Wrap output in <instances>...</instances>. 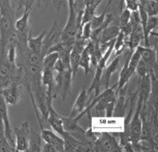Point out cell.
<instances>
[{"mask_svg":"<svg viewBox=\"0 0 158 152\" xmlns=\"http://www.w3.org/2000/svg\"><path fill=\"white\" fill-rule=\"evenodd\" d=\"M91 129L96 132H122L124 130V117H91Z\"/></svg>","mask_w":158,"mask_h":152,"instance_id":"obj_1","label":"cell"},{"mask_svg":"<svg viewBox=\"0 0 158 152\" xmlns=\"http://www.w3.org/2000/svg\"><path fill=\"white\" fill-rule=\"evenodd\" d=\"M93 151H123V149L114 136L109 132H99L98 137L93 143Z\"/></svg>","mask_w":158,"mask_h":152,"instance_id":"obj_2","label":"cell"},{"mask_svg":"<svg viewBox=\"0 0 158 152\" xmlns=\"http://www.w3.org/2000/svg\"><path fill=\"white\" fill-rule=\"evenodd\" d=\"M143 99L138 97L137 103V107L135 109V113L132 116V118L128 122V132H129L130 140L132 145H135L140 142L141 131H142V119H141V111L143 108Z\"/></svg>","mask_w":158,"mask_h":152,"instance_id":"obj_3","label":"cell"},{"mask_svg":"<svg viewBox=\"0 0 158 152\" xmlns=\"http://www.w3.org/2000/svg\"><path fill=\"white\" fill-rule=\"evenodd\" d=\"M30 126L27 121H24L19 127H15L13 130V136L16 138L14 151L24 152L28 149V137Z\"/></svg>","mask_w":158,"mask_h":152,"instance_id":"obj_4","label":"cell"},{"mask_svg":"<svg viewBox=\"0 0 158 152\" xmlns=\"http://www.w3.org/2000/svg\"><path fill=\"white\" fill-rule=\"evenodd\" d=\"M0 121H3V127H4V135H5L6 138L11 146L14 150L15 140H14V136H13V127L11 126L9 117H8V104L1 94H0Z\"/></svg>","mask_w":158,"mask_h":152,"instance_id":"obj_5","label":"cell"},{"mask_svg":"<svg viewBox=\"0 0 158 152\" xmlns=\"http://www.w3.org/2000/svg\"><path fill=\"white\" fill-rule=\"evenodd\" d=\"M0 94L3 96L7 104L16 105L20 100V84L17 80H13L10 84L0 89Z\"/></svg>","mask_w":158,"mask_h":152,"instance_id":"obj_6","label":"cell"},{"mask_svg":"<svg viewBox=\"0 0 158 152\" xmlns=\"http://www.w3.org/2000/svg\"><path fill=\"white\" fill-rule=\"evenodd\" d=\"M138 51L140 53L141 59L145 62L148 68L151 76L152 77L154 71L156 70V50L152 49L151 47H145L138 46L137 47Z\"/></svg>","mask_w":158,"mask_h":152,"instance_id":"obj_7","label":"cell"},{"mask_svg":"<svg viewBox=\"0 0 158 152\" xmlns=\"http://www.w3.org/2000/svg\"><path fill=\"white\" fill-rule=\"evenodd\" d=\"M41 137L46 143L52 145L56 152L64 151V140L58 134H56L51 130L44 129L41 126Z\"/></svg>","mask_w":158,"mask_h":152,"instance_id":"obj_8","label":"cell"},{"mask_svg":"<svg viewBox=\"0 0 158 152\" xmlns=\"http://www.w3.org/2000/svg\"><path fill=\"white\" fill-rule=\"evenodd\" d=\"M89 100V95L87 94V91H86V87L85 86L82 90L80 92L79 95H78L76 100L72 107L71 112H70L69 117H75L77 115L82 113V112L85 109L88 104Z\"/></svg>","mask_w":158,"mask_h":152,"instance_id":"obj_9","label":"cell"},{"mask_svg":"<svg viewBox=\"0 0 158 152\" xmlns=\"http://www.w3.org/2000/svg\"><path fill=\"white\" fill-rule=\"evenodd\" d=\"M47 33H48L47 31H42V33L36 37H33L31 33L29 34V36L27 38V49L29 50V52H43L42 49L44 45L45 39L47 37Z\"/></svg>","mask_w":158,"mask_h":152,"instance_id":"obj_10","label":"cell"},{"mask_svg":"<svg viewBox=\"0 0 158 152\" xmlns=\"http://www.w3.org/2000/svg\"><path fill=\"white\" fill-rule=\"evenodd\" d=\"M138 90V97L143 99L144 104H147L148 98L150 97L152 93V76L150 74H148L145 76L140 78V85Z\"/></svg>","mask_w":158,"mask_h":152,"instance_id":"obj_11","label":"cell"},{"mask_svg":"<svg viewBox=\"0 0 158 152\" xmlns=\"http://www.w3.org/2000/svg\"><path fill=\"white\" fill-rule=\"evenodd\" d=\"M119 62H120V55H117L113 61L108 65L105 66L104 69L103 74H102V78H101V83L102 84H104L105 89L109 88V82H110V79H111L112 75L114 74L118 68L119 66Z\"/></svg>","mask_w":158,"mask_h":152,"instance_id":"obj_12","label":"cell"},{"mask_svg":"<svg viewBox=\"0 0 158 152\" xmlns=\"http://www.w3.org/2000/svg\"><path fill=\"white\" fill-rule=\"evenodd\" d=\"M119 32V26H118V25L109 26V25L101 31V33L99 35V39H98L99 44L108 45L113 40L116 38Z\"/></svg>","mask_w":158,"mask_h":152,"instance_id":"obj_13","label":"cell"},{"mask_svg":"<svg viewBox=\"0 0 158 152\" xmlns=\"http://www.w3.org/2000/svg\"><path fill=\"white\" fill-rule=\"evenodd\" d=\"M143 38V29H137V30H133L131 32L129 36L127 37H125V43L126 47H128L130 52L132 53L137 47L140 45L141 40Z\"/></svg>","mask_w":158,"mask_h":152,"instance_id":"obj_14","label":"cell"},{"mask_svg":"<svg viewBox=\"0 0 158 152\" xmlns=\"http://www.w3.org/2000/svg\"><path fill=\"white\" fill-rule=\"evenodd\" d=\"M30 12L31 10H24L23 14L21 18H18V20L14 23V27L16 29V33L26 34L27 30H28V22L29 17H30Z\"/></svg>","mask_w":158,"mask_h":152,"instance_id":"obj_15","label":"cell"},{"mask_svg":"<svg viewBox=\"0 0 158 152\" xmlns=\"http://www.w3.org/2000/svg\"><path fill=\"white\" fill-rule=\"evenodd\" d=\"M27 151L40 152L42 151V137L36 132L30 129L28 137V149Z\"/></svg>","mask_w":158,"mask_h":152,"instance_id":"obj_16","label":"cell"},{"mask_svg":"<svg viewBox=\"0 0 158 152\" xmlns=\"http://www.w3.org/2000/svg\"><path fill=\"white\" fill-rule=\"evenodd\" d=\"M123 89L120 90L118 93H120V95L118 98L115 99V104H114V115L113 117H124L125 110H126V100H125L124 93H123Z\"/></svg>","mask_w":158,"mask_h":152,"instance_id":"obj_17","label":"cell"},{"mask_svg":"<svg viewBox=\"0 0 158 152\" xmlns=\"http://www.w3.org/2000/svg\"><path fill=\"white\" fill-rule=\"evenodd\" d=\"M80 67L83 69L85 77H87L90 71V56H89L88 51L85 48L81 55V59L79 62V68Z\"/></svg>","mask_w":158,"mask_h":152,"instance_id":"obj_18","label":"cell"},{"mask_svg":"<svg viewBox=\"0 0 158 152\" xmlns=\"http://www.w3.org/2000/svg\"><path fill=\"white\" fill-rule=\"evenodd\" d=\"M59 58L58 52H51L48 53L44 56L42 60V69H51L53 70L56 62Z\"/></svg>","mask_w":158,"mask_h":152,"instance_id":"obj_19","label":"cell"},{"mask_svg":"<svg viewBox=\"0 0 158 152\" xmlns=\"http://www.w3.org/2000/svg\"><path fill=\"white\" fill-rule=\"evenodd\" d=\"M112 0H109V3H108V4H107L105 8H104V11H103V13H102L100 15L94 16L93 18H92V20L90 21L91 28H92V30H94V29L98 28V27H99L101 26L102 24L104 23V20H105V18H106L107 10H108V8H109V6H110Z\"/></svg>","mask_w":158,"mask_h":152,"instance_id":"obj_20","label":"cell"},{"mask_svg":"<svg viewBox=\"0 0 158 152\" xmlns=\"http://www.w3.org/2000/svg\"><path fill=\"white\" fill-rule=\"evenodd\" d=\"M98 8V6L96 5H89L85 6L84 10H82V18H81V26H83L84 24L89 23L92 18L95 15L96 9Z\"/></svg>","mask_w":158,"mask_h":152,"instance_id":"obj_21","label":"cell"},{"mask_svg":"<svg viewBox=\"0 0 158 152\" xmlns=\"http://www.w3.org/2000/svg\"><path fill=\"white\" fill-rule=\"evenodd\" d=\"M81 52L72 47V49L70 52V65L71 70H72L73 75H75L79 69V62H80V59H81Z\"/></svg>","mask_w":158,"mask_h":152,"instance_id":"obj_22","label":"cell"},{"mask_svg":"<svg viewBox=\"0 0 158 152\" xmlns=\"http://www.w3.org/2000/svg\"><path fill=\"white\" fill-rule=\"evenodd\" d=\"M126 47V43H125V37L123 34L120 31L118 35L114 40V50L115 51V56L117 55H121V54L123 51V50Z\"/></svg>","mask_w":158,"mask_h":152,"instance_id":"obj_23","label":"cell"},{"mask_svg":"<svg viewBox=\"0 0 158 152\" xmlns=\"http://www.w3.org/2000/svg\"><path fill=\"white\" fill-rule=\"evenodd\" d=\"M143 7L148 16H157V0H148Z\"/></svg>","mask_w":158,"mask_h":152,"instance_id":"obj_24","label":"cell"},{"mask_svg":"<svg viewBox=\"0 0 158 152\" xmlns=\"http://www.w3.org/2000/svg\"><path fill=\"white\" fill-rule=\"evenodd\" d=\"M135 72L137 73V75H138V77L142 78L143 76H145L146 75L148 74H150L149 73V70H148V68L147 66V64H145V62L143 61V60L140 59L139 62L137 63V67H136V70H135Z\"/></svg>","mask_w":158,"mask_h":152,"instance_id":"obj_25","label":"cell"},{"mask_svg":"<svg viewBox=\"0 0 158 152\" xmlns=\"http://www.w3.org/2000/svg\"><path fill=\"white\" fill-rule=\"evenodd\" d=\"M14 151L13 148L8 143L5 135L0 133V152H10Z\"/></svg>","mask_w":158,"mask_h":152,"instance_id":"obj_26","label":"cell"},{"mask_svg":"<svg viewBox=\"0 0 158 152\" xmlns=\"http://www.w3.org/2000/svg\"><path fill=\"white\" fill-rule=\"evenodd\" d=\"M131 11H129L127 8L123 9L120 15V21H119V27L124 26L128 23H130V19H131Z\"/></svg>","mask_w":158,"mask_h":152,"instance_id":"obj_27","label":"cell"},{"mask_svg":"<svg viewBox=\"0 0 158 152\" xmlns=\"http://www.w3.org/2000/svg\"><path fill=\"white\" fill-rule=\"evenodd\" d=\"M91 32H92V28H91L90 22L84 24L83 26H82V31H81V37L84 40L89 41V38H90Z\"/></svg>","mask_w":158,"mask_h":152,"instance_id":"obj_28","label":"cell"},{"mask_svg":"<svg viewBox=\"0 0 158 152\" xmlns=\"http://www.w3.org/2000/svg\"><path fill=\"white\" fill-rule=\"evenodd\" d=\"M36 0H19L18 1V10L24 8V10H31Z\"/></svg>","mask_w":158,"mask_h":152,"instance_id":"obj_29","label":"cell"},{"mask_svg":"<svg viewBox=\"0 0 158 152\" xmlns=\"http://www.w3.org/2000/svg\"><path fill=\"white\" fill-rule=\"evenodd\" d=\"M126 8L131 12L138 10L139 7V0H124Z\"/></svg>","mask_w":158,"mask_h":152,"instance_id":"obj_30","label":"cell"},{"mask_svg":"<svg viewBox=\"0 0 158 152\" xmlns=\"http://www.w3.org/2000/svg\"><path fill=\"white\" fill-rule=\"evenodd\" d=\"M42 151H43V152H56V151L55 147L53 146L52 145L49 144V143H46V142H45L44 146H42Z\"/></svg>","mask_w":158,"mask_h":152,"instance_id":"obj_31","label":"cell"},{"mask_svg":"<svg viewBox=\"0 0 158 152\" xmlns=\"http://www.w3.org/2000/svg\"><path fill=\"white\" fill-rule=\"evenodd\" d=\"M68 8H75V0H67Z\"/></svg>","mask_w":158,"mask_h":152,"instance_id":"obj_32","label":"cell"},{"mask_svg":"<svg viewBox=\"0 0 158 152\" xmlns=\"http://www.w3.org/2000/svg\"><path fill=\"white\" fill-rule=\"evenodd\" d=\"M94 2H95V0H84V5H85V6L93 5Z\"/></svg>","mask_w":158,"mask_h":152,"instance_id":"obj_33","label":"cell"}]
</instances>
